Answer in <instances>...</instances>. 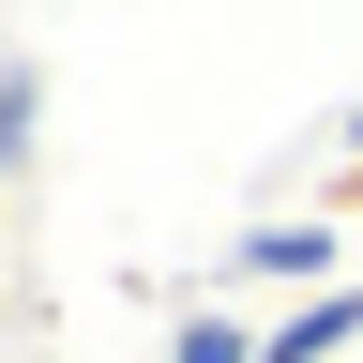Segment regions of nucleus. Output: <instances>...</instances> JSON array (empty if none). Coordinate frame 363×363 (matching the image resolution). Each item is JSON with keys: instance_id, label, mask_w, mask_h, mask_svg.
I'll return each mask as SVG.
<instances>
[{"instance_id": "nucleus-2", "label": "nucleus", "mask_w": 363, "mask_h": 363, "mask_svg": "<svg viewBox=\"0 0 363 363\" xmlns=\"http://www.w3.org/2000/svg\"><path fill=\"white\" fill-rule=\"evenodd\" d=\"M363 333V272H348V288H318V303H288V318H272V363H333Z\"/></svg>"}, {"instance_id": "nucleus-5", "label": "nucleus", "mask_w": 363, "mask_h": 363, "mask_svg": "<svg viewBox=\"0 0 363 363\" xmlns=\"http://www.w3.org/2000/svg\"><path fill=\"white\" fill-rule=\"evenodd\" d=\"M333 212H363V152H348V182H333Z\"/></svg>"}, {"instance_id": "nucleus-1", "label": "nucleus", "mask_w": 363, "mask_h": 363, "mask_svg": "<svg viewBox=\"0 0 363 363\" xmlns=\"http://www.w3.org/2000/svg\"><path fill=\"white\" fill-rule=\"evenodd\" d=\"M227 288H288V303L348 288V212H303V227H242V242H227Z\"/></svg>"}, {"instance_id": "nucleus-4", "label": "nucleus", "mask_w": 363, "mask_h": 363, "mask_svg": "<svg viewBox=\"0 0 363 363\" xmlns=\"http://www.w3.org/2000/svg\"><path fill=\"white\" fill-rule=\"evenodd\" d=\"M167 363H272V318H227V303H197L167 333Z\"/></svg>"}, {"instance_id": "nucleus-3", "label": "nucleus", "mask_w": 363, "mask_h": 363, "mask_svg": "<svg viewBox=\"0 0 363 363\" xmlns=\"http://www.w3.org/2000/svg\"><path fill=\"white\" fill-rule=\"evenodd\" d=\"M45 152V61H0V182H30Z\"/></svg>"}, {"instance_id": "nucleus-6", "label": "nucleus", "mask_w": 363, "mask_h": 363, "mask_svg": "<svg viewBox=\"0 0 363 363\" xmlns=\"http://www.w3.org/2000/svg\"><path fill=\"white\" fill-rule=\"evenodd\" d=\"M348 152H363V106H348Z\"/></svg>"}]
</instances>
